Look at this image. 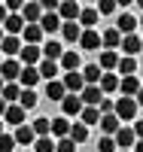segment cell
<instances>
[{"label":"cell","mask_w":143,"mask_h":152,"mask_svg":"<svg viewBox=\"0 0 143 152\" xmlns=\"http://www.w3.org/2000/svg\"><path fill=\"white\" fill-rule=\"evenodd\" d=\"M137 100L134 97H116V119L119 122H137Z\"/></svg>","instance_id":"cell-1"},{"label":"cell","mask_w":143,"mask_h":152,"mask_svg":"<svg viewBox=\"0 0 143 152\" xmlns=\"http://www.w3.org/2000/svg\"><path fill=\"white\" fill-rule=\"evenodd\" d=\"M113 140H116V149H122V152H131V149H134V143H137V137H134V128L122 125V128L113 134Z\"/></svg>","instance_id":"cell-2"},{"label":"cell","mask_w":143,"mask_h":152,"mask_svg":"<svg viewBox=\"0 0 143 152\" xmlns=\"http://www.w3.org/2000/svg\"><path fill=\"white\" fill-rule=\"evenodd\" d=\"M40 61H43L40 46H21V52H18V64L21 67H37Z\"/></svg>","instance_id":"cell-3"},{"label":"cell","mask_w":143,"mask_h":152,"mask_svg":"<svg viewBox=\"0 0 143 152\" xmlns=\"http://www.w3.org/2000/svg\"><path fill=\"white\" fill-rule=\"evenodd\" d=\"M61 110H64V119H73V116L79 119V113H82L85 107H82V100H79V94H67V97L61 100Z\"/></svg>","instance_id":"cell-4"},{"label":"cell","mask_w":143,"mask_h":152,"mask_svg":"<svg viewBox=\"0 0 143 152\" xmlns=\"http://www.w3.org/2000/svg\"><path fill=\"white\" fill-rule=\"evenodd\" d=\"M79 3H76V0H61V3H58V18L61 21H76V18H79Z\"/></svg>","instance_id":"cell-5"},{"label":"cell","mask_w":143,"mask_h":152,"mask_svg":"<svg viewBox=\"0 0 143 152\" xmlns=\"http://www.w3.org/2000/svg\"><path fill=\"white\" fill-rule=\"evenodd\" d=\"M18 73H21L18 58H6L3 64H0V79H3V82H15V79H18Z\"/></svg>","instance_id":"cell-6"},{"label":"cell","mask_w":143,"mask_h":152,"mask_svg":"<svg viewBox=\"0 0 143 152\" xmlns=\"http://www.w3.org/2000/svg\"><path fill=\"white\" fill-rule=\"evenodd\" d=\"M21 18H24V24H40V18H43V6L37 3V0H28V3L21 6Z\"/></svg>","instance_id":"cell-7"},{"label":"cell","mask_w":143,"mask_h":152,"mask_svg":"<svg viewBox=\"0 0 143 152\" xmlns=\"http://www.w3.org/2000/svg\"><path fill=\"white\" fill-rule=\"evenodd\" d=\"M58 67H61L64 73H76V70H79V52H76V49H64Z\"/></svg>","instance_id":"cell-8"},{"label":"cell","mask_w":143,"mask_h":152,"mask_svg":"<svg viewBox=\"0 0 143 152\" xmlns=\"http://www.w3.org/2000/svg\"><path fill=\"white\" fill-rule=\"evenodd\" d=\"M79 100H82V107H98L100 100H103V91L98 85H85L82 91H79Z\"/></svg>","instance_id":"cell-9"},{"label":"cell","mask_w":143,"mask_h":152,"mask_svg":"<svg viewBox=\"0 0 143 152\" xmlns=\"http://www.w3.org/2000/svg\"><path fill=\"white\" fill-rule=\"evenodd\" d=\"M98 67L103 73H113L116 67H119V52H113V49H100V61H98Z\"/></svg>","instance_id":"cell-10"},{"label":"cell","mask_w":143,"mask_h":152,"mask_svg":"<svg viewBox=\"0 0 143 152\" xmlns=\"http://www.w3.org/2000/svg\"><path fill=\"white\" fill-rule=\"evenodd\" d=\"M76 24H79L82 31H95V24H98V9H95V6L79 9V18H76Z\"/></svg>","instance_id":"cell-11"},{"label":"cell","mask_w":143,"mask_h":152,"mask_svg":"<svg viewBox=\"0 0 143 152\" xmlns=\"http://www.w3.org/2000/svg\"><path fill=\"white\" fill-rule=\"evenodd\" d=\"M37 70H40V79H46V82H55V79H58V73H61L58 61H46V58L37 64Z\"/></svg>","instance_id":"cell-12"},{"label":"cell","mask_w":143,"mask_h":152,"mask_svg":"<svg viewBox=\"0 0 143 152\" xmlns=\"http://www.w3.org/2000/svg\"><path fill=\"white\" fill-rule=\"evenodd\" d=\"M119 49L125 52V58H134L140 49H143V40H140L137 34H128V37H122V46H119Z\"/></svg>","instance_id":"cell-13"},{"label":"cell","mask_w":143,"mask_h":152,"mask_svg":"<svg viewBox=\"0 0 143 152\" xmlns=\"http://www.w3.org/2000/svg\"><path fill=\"white\" fill-rule=\"evenodd\" d=\"M12 137H15V146H34V140H37V134H34V128H31L28 122H24V125H18Z\"/></svg>","instance_id":"cell-14"},{"label":"cell","mask_w":143,"mask_h":152,"mask_svg":"<svg viewBox=\"0 0 143 152\" xmlns=\"http://www.w3.org/2000/svg\"><path fill=\"white\" fill-rule=\"evenodd\" d=\"M140 79L137 76H122L119 79V91H122V97H137V91H140Z\"/></svg>","instance_id":"cell-15"},{"label":"cell","mask_w":143,"mask_h":152,"mask_svg":"<svg viewBox=\"0 0 143 152\" xmlns=\"http://www.w3.org/2000/svg\"><path fill=\"white\" fill-rule=\"evenodd\" d=\"M40 52H43V58H46V61H61L64 46H61L58 40H46V43L40 46Z\"/></svg>","instance_id":"cell-16"},{"label":"cell","mask_w":143,"mask_h":152,"mask_svg":"<svg viewBox=\"0 0 143 152\" xmlns=\"http://www.w3.org/2000/svg\"><path fill=\"white\" fill-rule=\"evenodd\" d=\"M64 88H67V94H79L82 88H85V82H82V73L76 70V73H64Z\"/></svg>","instance_id":"cell-17"},{"label":"cell","mask_w":143,"mask_h":152,"mask_svg":"<svg viewBox=\"0 0 143 152\" xmlns=\"http://www.w3.org/2000/svg\"><path fill=\"white\" fill-rule=\"evenodd\" d=\"M116 31H119L122 37H128V34H134V31H137V18L131 15V12H122V15L116 18Z\"/></svg>","instance_id":"cell-18"},{"label":"cell","mask_w":143,"mask_h":152,"mask_svg":"<svg viewBox=\"0 0 143 152\" xmlns=\"http://www.w3.org/2000/svg\"><path fill=\"white\" fill-rule=\"evenodd\" d=\"M119 46H122V34L116 31V28H107V31L100 34V49H113V52H116Z\"/></svg>","instance_id":"cell-19"},{"label":"cell","mask_w":143,"mask_h":152,"mask_svg":"<svg viewBox=\"0 0 143 152\" xmlns=\"http://www.w3.org/2000/svg\"><path fill=\"white\" fill-rule=\"evenodd\" d=\"M61 18H58V12H43V18H40V31L43 34H55V31H61Z\"/></svg>","instance_id":"cell-20"},{"label":"cell","mask_w":143,"mask_h":152,"mask_svg":"<svg viewBox=\"0 0 143 152\" xmlns=\"http://www.w3.org/2000/svg\"><path fill=\"white\" fill-rule=\"evenodd\" d=\"M21 40H24V46H40V43H43V31H40V24H24Z\"/></svg>","instance_id":"cell-21"},{"label":"cell","mask_w":143,"mask_h":152,"mask_svg":"<svg viewBox=\"0 0 143 152\" xmlns=\"http://www.w3.org/2000/svg\"><path fill=\"white\" fill-rule=\"evenodd\" d=\"M37 82H40V70H37V67H21L18 85H21V88H34Z\"/></svg>","instance_id":"cell-22"},{"label":"cell","mask_w":143,"mask_h":152,"mask_svg":"<svg viewBox=\"0 0 143 152\" xmlns=\"http://www.w3.org/2000/svg\"><path fill=\"white\" fill-rule=\"evenodd\" d=\"M79 49H85V52L100 49V34H98V31H82V37H79Z\"/></svg>","instance_id":"cell-23"},{"label":"cell","mask_w":143,"mask_h":152,"mask_svg":"<svg viewBox=\"0 0 143 152\" xmlns=\"http://www.w3.org/2000/svg\"><path fill=\"white\" fill-rule=\"evenodd\" d=\"M3 31H6V37H18L21 31H24V18L18 15H6V21H3Z\"/></svg>","instance_id":"cell-24"},{"label":"cell","mask_w":143,"mask_h":152,"mask_svg":"<svg viewBox=\"0 0 143 152\" xmlns=\"http://www.w3.org/2000/svg\"><path fill=\"white\" fill-rule=\"evenodd\" d=\"M3 122H9V125H24V110L18 107V104H6V113H3Z\"/></svg>","instance_id":"cell-25"},{"label":"cell","mask_w":143,"mask_h":152,"mask_svg":"<svg viewBox=\"0 0 143 152\" xmlns=\"http://www.w3.org/2000/svg\"><path fill=\"white\" fill-rule=\"evenodd\" d=\"M70 119H64V116H58V119H52V137H55V140H64V137L70 134Z\"/></svg>","instance_id":"cell-26"},{"label":"cell","mask_w":143,"mask_h":152,"mask_svg":"<svg viewBox=\"0 0 143 152\" xmlns=\"http://www.w3.org/2000/svg\"><path fill=\"white\" fill-rule=\"evenodd\" d=\"M98 125H100V131H103V137H113L116 131L122 128V122L116 119V113H110V116H100V122H98Z\"/></svg>","instance_id":"cell-27"},{"label":"cell","mask_w":143,"mask_h":152,"mask_svg":"<svg viewBox=\"0 0 143 152\" xmlns=\"http://www.w3.org/2000/svg\"><path fill=\"white\" fill-rule=\"evenodd\" d=\"M98 88L103 91V97L113 94V91H119V76H116V73H103V76H100V82H98Z\"/></svg>","instance_id":"cell-28"},{"label":"cell","mask_w":143,"mask_h":152,"mask_svg":"<svg viewBox=\"0 0 143 152\" xmlns=\"http://www.w3.org/2000/svg\"><path fill=\"white\" fill-rule=\"evenodd\" d=\"M79 73H82V82H85V85H98V82H100V76H103V70H100L98 64H85Z\"/></svg>","instance_id":"cell-29"},{"label":"cell","mask_w":143,"mask_h":152,"mask_svg":"<svg viewBox=\"0 0 143 152\" xmlns=\"http://www.w3.org/2000/svg\"><path fill=\"white\" fill-rule=\"evenodd\" d=\"M0 49H3V55L15 58V55L21 52V40H18V37H6V34H3V40H0Z\"/></svg>","instance_id":"cell-30"},{"label":"cell","mask_w":143,"mask_h":152,"mask_svg":"<svg viewBox=\"0 0 143 152\" xmlns=\"http://www.w3.org/2000/svg\"><path fill=\"white\" fill-rule=\"evenodd\" d=\"M37 100H40V94L34 91V88H21V94H18V107L28 113V110H34L37 107Z\"/></svg>","instance_id":"cell-31"},{"label":"cell","mask_w":143,"mask_h":152,"mask_svg":"<svg viewBox=\"0 0 143 152\" xmlns=\"http://www.w3.org/2000/svg\"><path fill=\"white\" fill-rule=\"evenodd\" d=\"M46 97H49V100H64V97H67V88H64V82H61V79L46 82Z\"/></svg>","instance_id":"cell-32"},{"label":"cell","mask_w":143,"mask_h":152,"mask_svg":"<svg viewBox=\"0 0 143 152\" xmlns=\"http://www.w3.org/2000/svg\"><path fill=\"white\" fill-rule=\"evenodd\" d=\"M61 34H64V40H67V43H79L82 28H79L76 21H64V24H61Z\"/></svg>","instance_id":"cell-33"},{"label":"cell","mask_w":143,"mask_h":152,"mask_svg":"<svg viewBox=\"0 0 143 152\" xmlns=\"http://www.w3.org/2000/svg\"><path fill=\"white\" fill-rule=\"evenodd\" d=\"M18 94H21V85H18V82H3L0 97H3L6 104H18Z\"/></svg>","instance_id":"cell-34"},{"label":"cell","mask_w":143,"mask_h":152,"mask_svg":"<svg viewBox=\"0 0 143 152\" xmlns=\"http://www.w3.org/2000/svg\"><path fill=\"white\" fill-rule=\"evenodd\" d=\"M67 137H70L73 143H85V140H88V128H85L79 119H76V122L70 125V134H67Z\"/></svg>","instance_id":"cell-35"},{"label":"cell","mask_w":143,"mask_h":152,"mask_svg":"<svg viewBox=\"0 0 143 152\" xmlns=\"http://www.w3.org/2000/svg\"><path fill=\"white\" fill-rule=\"evenodd\" d=\"M79 122L85 125V128H92V125H98V122H100V113H98V107H85V110L79 113Z\"/></svg>","instance_id":"cell-36"},{"label":"cell","mask_w":143,"mask_h":152,"mask_svg":"<svg viewBox=\"0 0 143 152\" xmlns=\"http://www.w3.org/2000/svg\"><path fill=\"white\" fill-rule=\"evenodd\" d=\"M31 128H34L37 137H52V119H34Z\"/></svg>","instance_id":"cell-37"},{"label":"cell","mask_w":143,"mask_h":152,"mask_svg":"<svg viewBox=\"0 0 143 152\" xmlns=\"http://www.w3.org/2000/svg\"><path fill=\"white\" fill-rule=\"evenodd\" d=\"M31 152H55V140H52V137H37Z\"/></svg>","instance_id":"cell-38"},{"label":"cell","mask_w":143,"mask_h":152,"mask_svg":"<svg viewBox=\"0 0 143 152\" xmlns=\"http://www.w3.org/2000/svg\"><path fill=\"white\" fill-rule=\"evenodd\" d=\"M116 70H119L122 76H134V70H137V61H134V58H125V55H122V58H119V67H116Z\"/></svg>","instance_id":"cell-39"},{"label":"cell","mask_w":143,"mask_h":152,"mask_svg":"<svg viewBox=\"0 0 143 152\" xmlns=\"http://www.w3.org/2000/svg\"><path fill=\"white\" fill-rule=\"evenodd\" d=\"M95 9H98V15H113L116 12V0H100Z\"/></svg>","instance_id":"cell-40"},{"label":"cell","mask_w":143,"mask_h":152,"mask_svg":"<svg viewBox=\"0 0 143 152\" xmlns=\"http://www.w3.org/2000/svg\"><path fill=\"white\" fill-rule=\"evenodd\" d=\"M98 152H119V149H116V140H113V137H100V140H98Z\"/></svg>","instance_id":"cell-41"},{"label":"cell","mask_w":143,"mask_h":152,"mask_svg":"<svg viewBox=\"0 0 143 152\" xmlns=\"http://www.w3.org/2000/svg\"><path fill=\"white\" fill-rule=\"evenodd\" d=\"M55 152H76V143L70 137H64V140H55Z\"/></svg>","instance_id":"cell-42"},{"label":"cell","mask_w":143,"mask_h":152,"mask_svg":"<svg viewBox=\"0 0 143 152\" xmlns=\"http://www.w3.org/2000/svg\"><path fill=\"white\" fill-rule=\"evenodd\" d=\"M15 149V137L12 134H0V152H12Z\"/></svg>","instance_id":"cell-43"},{"label":"cell","mask_w":143,"mask_h":152,"mask_svg":"<svg viewBox=\"0 0 143 152\" xmlns=\"http://www.w3.org/2000/svg\"><path fill=\"white\" fill-rule=\"evenodd\" d=\"M134 137H137V140H143V122H134Z\"/></svg>","instance_id":"cell-44"},{"label":"cell","mask_w":143,"mask_h":152,"mask_svg":"<svg viewBox=\"0 0 143 152\" xmlns=\"http://www.w3.org/2000/svg\"><path fill=\"white\" fill-rule=\"evenodd\" d=\"M6 15H9V12H6V6H3V3H0V24H3V21H6Z\"/></svg>","instance_id":"cell-45"},{"label":"cell","mask_w":143,"mask_h":152,"mask_svg":"<svg viewBox=\"0 0 143 152\" xmlns=\"http://www.w3.org/2000/svg\"><path fill=\"white\" fill-rule=\"evenodd\" d=\"M134 100H137V107H143V85H140V91H137V97H134Z\"/></svg>","instance_id":"cell-46"},{"label":"cell","mask_w":143,"mask_h":152,"mask_svg":"<svg viewBox=\"0 0 143 152\" xmlns=\"http://www.w3.org/2000/svg\"><path fill=\"white\" fill-rule=\"evenodd\" d=\"M134 152H143V140H137V143H134Z\"/></svg>","instance_id":"cell-47"},{"label":"cell","mask_w":143,"mask_h":152,"mask_svg":"<svg viewBox=\"0 0 143 152\" xmlns=\"http://www.w3.org/2000/svg\"><path fill=\"white\" fill-rule=\"evenodd\" d=\"M3 113H6V100L0 97V116H3Z\"/></svg>","instance_id":"cell-48"},{"label":"cell","mask_w":143,"mask_h":152,"mask_svg":"<svg viewBox=\"0 0 143 152\" xmlns=\"http://www.w3.org/2000/svg\"><path fill=\"white\" fill-rule=\"evenodd\" d=\"M0 134H3V119H0Z\"/></svg>","instance_id":"cell-49"},{"label":"cell","mask_w":143,"mask_h":152,"mask_svg":"<svg viewBox=\"0 0 143 152\" xmlns=\"http://www.w3.org/2000/svg\"><path fill=\"white\" fill-rule=\"evenodd\" d=\"M137 28H143V18H140V21H137Z\"/></svg>","instance_id":"cell-50"},{"label":"cell","mask_w":143,"mask_h":152,"mask_svg":"<svg viewBox=\"0 0 143 152\" xmlns=\"http://www.w3.org/2000/svg\"><path fill=\"white\" fill-rule=\"evenodd\" d=\"M0 91H3V79H0Z\"/></svg>","instance_id":"cell-51"},{"label":"cell","mask_w":143,"mask_h":152,"mask_svg":"<svg viewBox=\"0 0 143 152\" xmlns=\"http://www.w3.org/2000/svg\"><path fill=\"white\" fill-rule=\"evenodd\" d=\"M0 40H3V28H0Z\"/></svg>","instance_id":"cell-52"},{"label":"cell","mask_w":143,"mask_h":152,"mask_svg":"<svg viewBox=\"0 0 143 152\" xmlns=\"http://www.w3.org/2000/svg\"><path fill=\"white\" fill-rule=\"evenodd\" d=\"M24 152H31V149H24Z\"/></svg>","instance_id":"cell-53"},{"label":"cell","mask_w":143,"mask_h":152,"mask_svg":"<svg viewBox=\"0 0 143 152\" xmlns=\"http://www.w3.org/2000/svg\"><path fill=\"white\" fill-rule=\"evenodd\" d=\"M119 152H122V149H119Z\"/></svg>","instance_id":"cell-54"}]
</instances>
